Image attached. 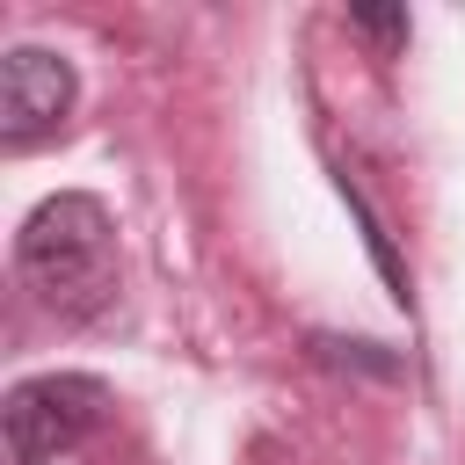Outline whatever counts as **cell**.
I'll return each instance as SVG.
<instances>
[{
	"label": "cell",
	"mask_w": 465,
	"mask_h": 465,
	"mask_svg": "<svg viewBox=\"0 0 465 465\" xmlns=\"http://www.w3.org/2000/svg\"><path fill=\"white\" fill-rule=\"evenodd\" d=\"M73 109V65L44 44H15L0 65V138L7 145H36L44 131H58Z\"/></svg>",
	"instance_id": "3957f363"
},
{
	"label": "cell",
	"mask_w": 465,
	"mask_h": 465,
	"mask_svg": "<svg viewBox=\"0 0 465 465\" xmlns=\"http://www.w3.org/2000/svg\"><path fill=\"white\" fill-rule=\"evenodd\" d=\"M102 414H109V385L102 378H87V371H44V378H22L0 400V436H7L15 465H51Z\"/></svg>",
	"instance_id": "7a4b0ae2"
},
{
	"label": "cell",
	"mask_w": 465,
	"mask_h": 465,
	"mask_svg": "<svg viewBox=\"0 0 465 465\" xmlns=\"http://www.w3.org/2000/svg\"><path fill=\"white\" fill-rule=\"evenodd\" d=\"M15 269L58 320H94L116 298V225L94 196H44L15 232Z\"/></svg>",
	"instance_id": "6da1fadb"
},
{
	"label": "cell",
	"mask_w": 465,
	"mask_h": 465,
	"mask_svg": "<svg viewBox=\"0 0 465 465\" xmlns=\"http://www.w3.org/2000/svg\"><path fill=\"white\" fill-rule=\"evenodd\" d=\"M349 29L392 51V44H407V7H349Z\"/></svg>",
	"instance_id": "277c9868"
}]
</instances>
